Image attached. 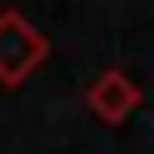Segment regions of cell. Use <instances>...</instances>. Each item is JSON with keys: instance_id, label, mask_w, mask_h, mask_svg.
<instances>
[{"instance_id": "cell-1", "label": "cell", "mask_w": 154, "mask_h": 154, "mask_svg": "<svg viewBox=\"0 0 154 154\" xmlns=\"http://www.w3.org/2000/svg\"><path fill=\"white\" fill-rule=\"evenodd\" d=\"M43 63H48V38L19 10H0V87L29 82Z\"/></svg>"}, {"instance_id": "cell-2", "label": "cell", "mask_w": 154, "mask_h": 154, "mask_svg": "<svg viewBox=\"0 0 154 154\" xmlns=\"http://www.w3.org/2000/svg\"><path fill=\"white\" fill-rule=\"evenodd\" d=\"M140 82L130 77V72H120V67H111V72H101L96 82H91V91H87V106H91V116L96 120H106V125H125L135 111H140Z\"/></svg>"}]
</instances>
